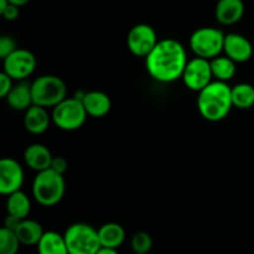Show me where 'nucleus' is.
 I'll return each mask as SVG.
<instances>
[{"mask_svg": "<svg viewBox=\"0 0 254 254\" xmlns=\"http://www.w3.org/2000/svg\"><path fill=\"white\" fill-rule=\"evenodd\" d=\"M188 62V54L180 41L163 39L145 59V67L151 78L160 83H171L181 78Z\"/></svg>", "mask_w": 254, "mask_h": 254, "instance_id": "1", "label": "nucleus"}, {"mask_svg": "<svg viewBox=\"0 0 254 254\" xmlns=\"http://www.w3.org/2000/svg\"><path fill=\"white\" fill-rule=\"evenodd\" d=\"M232 107V87L226 82L213 81L198 92L197 109L206 121L213 123L223 121Z\"/></svg>", "mask_w": 254, "mask_h": 254, "instance_id": "2", "label": "nucleus"}, {"mask_svg": "<svg viewBox=\"0 0 254 254\" xmlns=\"http://www.w3.org/2000/svg\"><path fill=\"white\" fill-rule=\"evenodd\" d=\"M64 192L66 183L64 175L51 169L37 173L32 181V196L37 203L45 207H52L61 202Z\"/></svg>", "mask_w": 254, "mask_h": 254, "instance_id": "3", "label": "nucleus"}, {"mask_svg": "<svg viewBox=\"0 0 254 254\" xmlns=\"http://www.w3.org/2000/svg\"><path fill=\"white\" fill-rule=\"evenodd\" d=\"M31 94L35 106L55 108L67 98V86L55 74H42L31 82Z\"/></svg>", "mask_w": 254, "mask_h": 254, "instance_id": "4", "label": "nucleus"}, {"mask_svg": "<svg viewBox=\"0 0 254 254\" xmlns=\"http://www.w3.org/2000/svg\"><path fill=\"white\" fill-rule=\"evenodd\" d=\"M64 237L68 254H97L102 248L98 230L88 223L78 222L68 226Z\"/></svg>", "mask_w": 254, "mask_h": 254, "instance_id": "5", "label": "nucleus"}, {"mask_svg": "<svg viewBox=\"0 0 254 254\" xmlns=\"http://www.w3.org/2000/svg\"><path fill=\"white\" fill-rule=\"evenodd\" d=\"M225 37L222 30L208 26L200 27L191 34L189 45L196 57L211 61L223 52Z\"/></svg>", "mask_w": 254, "mask_h": 254, "instance_id": "6", "label": "nucleus"}, {"mask_svg": "<svg viewBox=\"0 0 254 254\" xmlns=\"http://www.w3.org/2000/svg\"><path fill=\"white\" fill-rule=\"evenodd\" d=\"M87 114L83 103L74 97L66 98L61 103L52 108V123L64 131H73L82 128L86 122Z\"/></svg>", "mask_w": 254, "mask_h": 254, "instance_id": "7", "label": "nucleus"}, {"mask_svg": "<svg viewBox=\"0 0 254 254\" xmlns=\"http://www.w3.org/2000/svg\"><path fill=\"white\" fill-rule=\"evenodd\" d=\"M158 42L155 30L148 24H136L129 30L127 36L128 50L131 55L140 59H146L155 49Z\"/></svg>", "mask_w": 254, "mask_h": 254, "instance_id": "8", "label": "nucleus"}, {"mask_svg": "<svg viewBox=\"0 0 254 254\" xmlns=\"http://www.w3.org/2000/svg\"><path fill=\"white\" fill-rule=\"evenodd\" d=\"M36 57L26 49H17L10 56L2 60V72L14 81H26L36 68Z\"/></svg>", "mask_w": 254, "mask_h": 254, "instance_id": "9", "label": "nucleus"}, {"mask_svg": "<svg viewBox=\"0 0 254 254\" xmlns=\"http://www.w3.org/2000/svg\"><path fill=\"white\" fill-rule=\"evenodd\" d=\"M181 79H183L186 88H189L190 91L197 92V93L201 92L211 82H213L210 61L205 59H200V57L189 60L188 64L184 69L183 76H181Z\"/></svg>", "mask_w": 254, "mask_h": 254, "instance_id": "10", "label": "nucleus"}, {"mask_svg": "<svg viewBox=\"0 0 254 254\" xmlns=\"http://www.w3.org/2000/svg\"><path fill=\"white\" fill-rule=\"evenodd\" d=\"M24 169L14 158H2L0 160V192L9 196L20 191L24 184Z\"/></svg>", "mask_w": 254, "mask_h": 254, "instance_id": "11", "label": "nucleus"}, {"mask_svg": "<svg viewBox=\"0 0 254 254\" xmlns=\"http://www.w3.org/2000/svg\"><path fill=\"white\" fill-rule=\"evenodd\" d=\"M223 52L236 64H245L253 56L252 42L243 35L230 32L225 37Z\"/></svg>", "mask_w": 254, "mask_h": 254, "instance_id": "12", "label": "nucleus"}, {"mask_svg": "<svg viewBox=\"0 0 254 254\" xmlns=\"http://www.w3.org/2000/svg\"><path fill=\"white\" fill-rule=\"evenodd\" d=\"M245 15L243 0H218L216 4L215 16L220 24L225 26L237 24Z\"/></svg>", "mask_w": 254, "mask_h": 254, "instance_id": "13", "label": "nucleus"}, {"mask_svg": "<svg viewBox=\"0 0 254 254\" xmlns=\"http://www.w3.org/2000/svg\"><path fill=\"white\" fill-rule=\"evenodd\" d=\"M52 159H54V156H52L51 151L44 144H31L24 151L25 164L36 173H41V171L50 169Z\"/></svg>", "mask_w": 254, "mask_h": 254, "instance_id": "14", "label": "nucleus"}, {"mask_svg": "<svg viewBox=\"0 0 254 254\" xmlns=\"http://www.w3.org/2000/svg\"><path fill=\"white\" fill-rule=\"evenodd\" d=\"M52 118L46 108L40 106H31L24 116V126L29 133L34 135L44 134L49 129Z\"/></svg>", "mask_w": 254, "mask_h": 254, "instance_id": "15", "label": "nucleus"}, {"mask_svg": "<svg viewBox=\"0 0 254 254\" xmlns=\"http://www.w3.org/2000/svg\"><path fill=\"white\" fill-rule=\"evenodd\" d=\"M87 114L93 118H103L111 112L112 101L107 93L102 91L86 92L82 99Z\"/></svg>", "mask_w": 254, "mask_h": 254, "instance_id": "16", "label": "nucleus"}, {"mask_svg": "<svg viewBox=\"0 0 254 254\" xmlns=\"http://www.w3.org/2000/svg\"><path fill=\"white\" fill-rule=\"evenodd\" d=\"M6 103L14 111L26 112L31 106H34L31 94V83L27 81H20L14 84L10 93L7 94Z\"/></svg>", "mask_w": 254, "mask_h": 254, "instance_id": "17", "label": "nucleus"}, {"mask_svg": "<svg viewBox=\"0 0 254 254\" xmlns=\"http://www.w3.org/2000/svg\"><path fill=\"white\" fill-rule=\"evenodd\" d=\"M15 235L22 246H37L44 236L45 231L37 221L25 218L21 220L15 228Z\"/></svg>", "mask_w": 254, "mask_h": 254, "instance_id": "18", "label": "nucleus"}, {"mask_svg": "<svg viewBox=\"0 0 254 254\" xmlns=\"http://www.w3.org/2000/svg\"><path fill=\"white\" fill-rule=\"evenodd\" d=\"M98 237L102 248L118 250L126 241V231L119 223L108 222L98 228Z\"/></svg>", "mask_w": 254, "mask_h": 254, "instance_id": "19", "label": "nucleus"}, {"mask_svg": "<svg viewBox=\"0 0 254 254\" xmlns=\"http://www.w3.org/2000/svg\"><path fill=\"white\" fill-rule=\"evenodd\" d=\"M37 247V254H68L64 235L55 231L44 233Z\"/></svg>", "mask_w": 254, "mask_h": 254, "instance_id": "20", "label": "nucleus"}, {"mask_svg": "<svg viewBox=\"0 0 254 254\" xmlns=\"http://www.w3.org/2000/svg\"><path fill=\"white\" fill-rule=\"evenodd\" d=\"M31 211V202L29 196L21 190L11 193L7 196L6 200V212L9 216L17 218V220H25L30 215Z\"/></svg>", "mask_w": 254, "mask_h": 254, "instance_id": "21", "label": "nucleus"}, {"mask_svg": "<svg viewBox=\"0 0 254 254\" xmlns=\"http://www.w3.org/2000/svg\"><path fill=\"white\" fill-rule=\"evenodd\" d=\"M211 69H212V76L216 81L226 82L233 78L237 72V64L228 59L227 56H218L216 59L211 60Z\"/></svg>", "mask_w": 254, "mask_h": 254, "instance_id": "22", "label": "nucleus"}, {"mask_svg": "<svg viewBox=\"0 0 254 254\" xmlns=\"http://www.w3.org/2000/svg\"><path fill=\"white\" fill-rule=\"evenodd\" d=\"M232 103L238 109L252 108L254 106V87L250 83H238L232 87Z\"/></svg>", "mask_w": 254, "mask_h": 254, "instance_id": "23", "label": "nucleus"}, {"mask_svg": "<svg viewBox=\"0 0 254 254\" xmlns=\"http://www.w3.org/2000/svg\"><path fill=\"white\" fill-rule=\"evenodd\" d=\"M20 242L14 231L2 227L0 230V254H17Z\"/></svg>", "mask_w": 254, "mask_h": 254, "instance_id": "24", "label": "nucleus"}, {"mask_svg": "<svg viewBox=\"0 0 254 254\" xmlns=\"http://www.w3.org/2000/svg\"><path fill=\"white\" fill-rule=\"evenodd\" d=\"M131 250L134 254H149L153 248V238L148 232H136L131 237Z\"/></svg>", "mask_w": 254, "mask_h": 254, "instance_id": "25", "label": "nucleus"}, {"mask_svg": "<svg viewBox=\"0 0 254 254\" xmlns=\"http://www.w3.org/2000/svg\"><path fill=\"white\" fill-rule=\"evenodd\" d=\"M17 50L16 42L11 36H1L0 37V59L5 60L7 56Z\"/></svg>", "mask_w": 254, "mask_h": 254, "instance_id": "26", "label": "nucleus"}, {"mask_svg": "<svg viewBox=\"0 0 254 254\" xmlns=\"http://www.w3.org/2000/svg\"><path fill=\"white\" fill-rule=\"evenodd\" d=\"M14 79L10 76H7L5 72H1L0 73V97L1 98H6L7 94L10 93V91L14 87V83H12Z\"/></svg>", "mask_w": 254, "mask_h": 254, "instance_id": "27", "label": "nucleus"}, {"mask_svg": "<svg viewBox=\"0 0 254 254\" xmlns=\"http://www.w3.org/2000/svg\"><path fill=\"white\" fill-rule=\"evenodd\" d=\"M67 168H68V163H67V160L64 158V156H54L51 166H50L51 170L56 171L57 174L64 175V174L67 171Z\"/></svg>", "mask_w": 254, "mask_h": 254, "instance_id": "28", "label": "nucleus"}, {"mask_svg": "<svg viewBox=\"0 0 254 254\" xmlns=\"http://www.w3.org/2000/svg\"><path fill=\"white\" fill-rule=\"evenodd\" d=\"M19 9L20 7L16 6V5L9 4L4 11L0 12V15H1L6 21H14V20H16L17 17H19V14H20Z\"/></svg>", "mask_w": 254, "mask_h": 254, "instance_id": "29", "label": "nucleus"}, {"mask_svg": "<svg viewBox=\"0 0 254 254\" xmlns=\"http://www.w3.org/2000/svg\"><path fill=\"white\" fill-rule=\"evenodd\" d=\"M29 1H30V0H9L10 4L16 5V6H19V7L24 6V5H26Z\"/></svg>", "mask_w": 254, "mask_h": 254, "instance_id": "30", "label": "nucleus"}, {"mask_svg": "<svg viewBox=\"0 0 254 254\" xmlns=\"http://www.w3.org/2000/svg\"><path fill=\"white\" fill-rule=\"evenodd\" d=\"M97 254H119L117 250H109V248H101Z\"/></svg>", "mask_w": 254, "mask_h": 254, "instance_id": "31", "label": "nucleus"}, {"mask_svg": "<svg viewBox=\"0 0 254 254\" xmlns=\"http://www.w3.org/2000/svg\"><path fill=\"white\" fill-rule=\"evenodd\" d=\"M9 0H0V12L4 11L5 9L7 7V5H9Z\"/></svg>", "mask_w": 254, "mask_h": 254, "instance_id": "32", "label": "nucleus"}]
</instances>
